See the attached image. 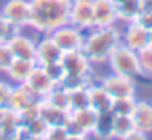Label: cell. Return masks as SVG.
Listing matches in <instances>:
<instances>
[{
  "label": "cell",
  "mask_w": 152,
  "mask_h": 140,
  "mask_svg": "<svg viewBox=\"0 0 152 140\" xmlns=\"http://www.w3.org/2000/svg\"><path fill=\"white\" fill-rule=\"evenodd\" d=\"M71 0H30V27L39 34H49L69 22Z\"/></svg>",
  "instance_id": "1"
},
{
  "label": "cell",
  "mask_w": 152,
  "mask_h": 140,
  "mask_svg": "<svg viewBox=\"0 0 152 140\" xmlns=\"http://www.w3.org/2000/svg\"><path fill=\"white\" fill-rule=\"evenodd\" d=\"M121 43V31L117 25L93 27L84 31L81 50L87 55L92 63H106L112 50Z\"/></svg>",
  "instance_id": "2"
},
{
  "label": "cell",
  "mask_w": 152,
  "mask_h": 140,
  "mask_svg": "<svg viewBox=\"0 0 152 140\" xmlns=\"http://www.w3.org/2000/svg\"><path fill=\"white\" fill-rule=\"evenodd\" d=\"M101 125L102 117L90 106L84 109L69 111L66 122L68 140H83L92 136H98L101 133Z\"/></svg>",
  "instance_id": "3"
},
{
  "label": "cell",
  "mask_w": 152,
  "mask_h": 140,
  "mask_svg": "<svg viewBox=\"0 0 152 140\" xmlns=\"http://www.w3.org/2000/svg\"><path fill=\"white\" fill-rule=\"evenodd\" d=\"M106 63H108L109 69L115 74L129 77L134 81L143 78L142 69H140V65H139L137 52L127 47L123 43H120L112 50V53L109 55Z\"/></svg>",
  "instance_id": "4"
},
{
  "label": "cell",
  "mask_w": 152,
  "mask_h": 140,
  "mask_svg": "<svg viewBox=\"0 0 152 140\" xmlns=\"http://www.w3.org/2000/svg\"><path fill=\"white\" fill-rule=\"evenodd\" d=\"M61 65L66 75H77V77H95L93 63L87 58V55L78 49L65 52L61 58Z\"/></svg>",
  "instance_id": "5"
},
{
  "label": "cell",
  "mask_w": 152,
  "mask_h": 140,
  "mask_svg": "<svg viewBox=\"0 0 152 140\" xmlns=\"http://www.w3.org/2000/svg\"><path fill=\"white\" fill-rule=\"evenodd\" d=\"M49 36L64 53L81 49L84 42V31L69 22L55 28L52 33H49Z\"/></svg>",
  "instance_id": "6"
},
{
  "label": "cell",
  "mask_w": 152,
  "mask_h": 140,
  "mask_svg": "<svg viewBox=\"0 0 152 140\" xmlns=\"http://www.w3.org/2000/svg\"><path fill=\"white\" fill-rule=\"evenodd\" d=\"M101 83V86L109 93L112 99L115 97H123V96H136L137 94V81L115 74V72H109L106 75H103L102 78L98 80Z\"/></svg>",
  "instance_id": "7"
},
{
  "label": "cell",
  "mask_w": 152,
  "mask_h": 140,
  "mask_svg": "<svg viewBox=\"0 0 152 140\" xmlns=\"http://www.w3.org/2000/svg\"><path fill=\"white\" fill-rule=\"evenodd\" d=\"M0 12L16 30L30 27V0H4Z\"/></svg>",
  "instance_id": "8"
},
{
  "label": "cell",
  "mask_w": 152,
  "mask_h": 140,
  "mask_svg": "<svg viewBox=\"0 0 152 140\" xmlns=\"http://www.w3.org/2000/svg\"><path fill=\"white\" fill-rule=\"evenodd\" d=\"M64 52L58 47V44L52 40L49 34H40L36 43V58L34 62L39 66H48L50 63L61 62Z\"/></svg>",
  "instance_id": "9"
},
{
  "label": "cell",
  "mask_w": 152,
  "mask_h": 140,
  "mask_svg": "<svg viewBox=\"0 0 152 140\" xmlns=\"http://www.w3.org/2000/svg\"><path fill=\"white\" fill-rule=\"evenodd\" d=\"M69 24L83 31L93 28V0H71Z\"/></svg>",
  "instance_id": "10"
},
{
  "label": "cell",
  "mask_w": 152,
  "mask_h": 140,
  "mask_svg": "<svg viewBox=\"0 0 152 140\" xmlns=\"http://www.w3.org/2000/svg\"><path fill=\"white\" fill-rule=\"evenodd\" d=\"M6 43H7V46L10 49L13 58L34 61V58H36V43H37V39H33L31 36H27V34L22 33V30H19V31H16Z\"/></svg>",
  "instance_id": "11"
},
{
  "label": "cell",
  "mask_w": 152,
  "mask_h": 140,
  "mask_svg": "<svg viewBox=\"0 0 152 140\" xmlns=\"http://www.w3.org/2000/svg\"><path fill=\"white\" fill-rule=\"evenodd\" d=\"M120 31H121V43L136 52L149 44V33L143 27H140L136 21L124 24V28Z\"/></svg>",
  "instance_id": "12"
},
{
  "label": "cell",
  "mask_w": 152,
  "mask_h": 140,
  "mask_svg": "<svg viewBox=\"0 0 152 140\" xmlns=\"http://www.w3.org/2000/svg\"><path fill=\"white\" fill-rule=\"evenodd\" d=\"M40 99L33 93L25 84H12L10 93L7 97L6 105L16 112H21L33 105H37Z\"/></svg>",
  "instance_id": "13"
},
{
  "label": "cell",
  "mask_w": 152,
  "mask_h": 140,
  "mask_svg": "<svg viewBox=\"0 0 152 140\" xmlns=\"http://www.w3.org/2000/svg\"><path fill=\"white\" fill-rule=\"evenodd\" d=\"M117 22V6L112 0H93V27H112Z\"/></svg>",
  "instance_id": "14"
},
{
  "label": "cell",
  "mask_w": 152,
  "mask_h": 140,
  "mask_svg": "<svg viewBox=\"0 0 152 140\" xmlns=\"http://www.w3.org/2000/svg\"><path fill=\"white\" fill-rule=\"evenodd\" d=\"M89 102H90V108L93 111H96L101 117L111 115V108H112V97L109 93L101 86V83L98 80H95L89 87Z\"/></svg>",
  "instance_id": "15"
},
{
  "label": "cell",
  "mask_w": 152,
  "mask_h": 140,
  "mask_svg": "<svg viewBox=\"0 0 152 140\" xmlns=\"http://www.w3.org/2000/svg\"><path fill=\"white\" fill-rule=\"evenodd\" d=\"M24 84L36 94L39 99H43L56 86L49 78V75L46 74V71L43 69V66H39V65L34 66V69L31 71V74L28 75V78H27V81Z\"/></svg>",
  "instance_id": "16"
},
{
  "label": "cell",
  "mask_w": 152,
  "mask_h": 140,
  "mask_svg": "<svg viewBox=\"0 0 152 140\" xmlns=\"http://www.w3.org/2000/svg\"><path fill=\"white\" fill-rule=\"evenodd\" d=\"M134 122L132 120V115H109L108 118V128H106V137L108 139L126 140L127 136L134 130Z\"/></svg>",
  "instance_id": "17"
},
{
  "label": "cell",
  "mask_w": 152,
  "mask_h": 140,
  "mask_svg": "<svg viewBox=\"0 0 152 140\" xmlns=\"http://www.w3.org/2000/svg\"><path fill=\"white\" fill-rule=\"evenodd\" d=\"M39 117L50 127V125H66L69 112L65 109H61L55 105L49 103L45 99H40L39 103Z\"/></svg>",
  "instance_id": "18"
},
{
  "label": "cell",
  "mask_w": 152,
  "mask_h": 140,
  "mask_svg": "<svg viewBox=\"0 0 152 140\" xmlns=\"http://www.w3.org/2000/svg\"><path fill=\"white\" fill-rule=\"evenodd\" d=\"M132 120L137 130L149 136L152 133V102L145 99H137L132 114Z\"/></svg>",
  "instance_id": "19"
},
{
  "label": "cell",
  "mask_w": 152,
  "mask_h": 140,
  "mask_svg": "<svg viewBox=\"0 0 152 140\" xmlns=\"http://www.w3.org/2000/svg\"><path fill=\"white\" fill-rule=\"evenodd\" d=\"M34 66H36L34 61L15 58L12 61V63L9 65V68L6 69L4 75L10 84H24L27 81L28 75L31 74V71L34 69Z\"/></svg>",
  "instance_id": "20"
},
{
  "label": "cell",
  "mask_w": 152,
  "mask_h": 140,
  "mask_svg": "<svg viewBox=\"0 0 152 140\" xmlns=\"http://www.w3.org/2000/svg\"><path fill=\"white\" fill-rule=\"evenodd\" d=\"M19 127V115L7 105L0 106V133L4 139H13L16 128Z\"/></svg>",
  "instance_id": "21"
},
{
  "label": "cell",
  "mask_w": 152,
  "mask_h": 140,
  "mask_svg": "<svg viewBox=\"0 0 152 140\" xmlns=\"http://www.w3.org/2000/svg\"><path fill=\"white\" fill-rule=\"evenodd\" d=\"M142 12L140 0H126L120 4H117V15H118V22L127 24L136 21L139 13Z\"/></svg>",
  "instance_id": "22"
},
{
  "label": "cell",
  "mask_w": 152,
  "mask_h": 140,
  "mask_svg": "<svg viewBox=\"0 0 152 140\" xmlns=\"http://www.w3.org/2000/svg\"><path fill=\"white\" fill-rule=\"evenodd\" d=\"M137 96H123V97H115L112 100V108L111 114L112 115H132L133 109L136 106Z\"/></svg>",
  "instance_id": "23"
},
{
  "label": "cell",
  "mask_w": 152,
  "mask_h": 140,
  "mask_svg": "<svg viewBox=\"0 0 152 140\" xmlns=\"http://www.w3.org/2000/svg\"><path fill=\"white\" fill-rule=\"evenodd\" d=\"M89 106H90V102H89L87 87L68 92V109L69 111L84 109V108H89Z\"/></svg>",
  "instance_id": "24"
},
{
  "label": "cell",
  "mask_w": 152,
  "mask_h": 140,
  "mask_svg": "<svg viewBox=\"0 0 152 140\" xmlns=\"http://www.w3.org/2000/svg\"><path fill=\"white\" fill-rule=\"evenodd\" d=\"M43 99L48 100L52 105H55V106L69 112V109H68V92L62 86H55Z\"/></svg>",
  "instance_id": "25"
},
{
  "label": "cell",
  "mask_w": 152,
  "mask_h": 140,
  "mask_svg": "<svg viewBox=\"0 0 152 140\" xmlns=\"http://www.w3.org/2000/svg\"><path fill=\"white\" fill-rule=\"evenodd\" d=\"M96 78L95 77H77V75H66L64 77V80L61 81V84L66 92L71 90H77V89H83V87H89Z\"/></svg>",
  "instance_id": "26"
},
{
  "label": "cell",
  "mask_w": 152,
  "mask_h": 140,
  "mask_svg": "<svg viewBox=\"0 0 152 140\" xmlns=\"http://www.w3.org/2000/svg\"><path fill=\"white\" fill-rule=\"evenodd\" d=\"M139 58V65L142 69L143 78H151L152 77V44H148L143 49L137 52Z\"/></svg>",
  "instance_id": "27"
},
{
  "label": "cell",
  "mask_w": 152,
  "mask_h": 140,
  "mask_svg": "<svg viewBox=\"0 0 152 140\" xmlns=\"http://www.w3.org/2000/svg\"><path fill=\"white\" fill-rule=\"evenodd\" d=\"M43 69L46 71V74L49 75V78H50L56 86L61 84V81H62L64 77H65V71H64L61 62H56V63H50V65H48V66H43Z\"/></svg>",
  "instance_id": "28"
},
{
  "label": "cell",
  "mask_w": 152,
  "mask_h": 140,
  "mask_svg": "<svg viewBox=\"0 0 152 140\" xmlns=\"http://www.w3.org/2000/svg\"><path fill=\"white\" fill-rule=\"evenodd\" d=\"M45 140H68L66 125H50V127H48Z\"/></svg>",
  "instance_id": "29"
},
{
  "label": "cell",
  "mask_w": 152,
  "mask_h": 140,
  "mask_svg": "<svg viewBox=\"0 0 152 140\" xmlns=\"http://www.w3.org/2000/svg\"><path fill=\"white\" fill-rule=\"evenodd\" d=\"M13 59L15 58L7 46V43H0V74L6 72V69L9 68V65L12 63Z\"/></svg>",
  "instance_id": "30"
},
{
  "label": "cell",
  "mask_w": 152,
  "mask_h": 140,
  "mask_svg": "<svg viewBox=\"0 0 152 140\" xmlns=\"http://www.w3.org/2000/svg\"><path fill=\"white\" fill-rule=\"evenodd\" d=\"M16 31H19V30H16L13 25H10L0 12V43H6Z\"/></svg>",
  "instance_id": "31"
},
{
  "label": "cell",
  "mask_w": 152,
  "mask_h": 140,
  "mask_svg": "<svg viewBox=\"0 0 152 140\" xmlns=\"http://www.w3.org/2000/svg\"><path fill=\"white\" fill-rule=\"evenodd\" d=\"M18 115H19V124H27V122H30V121H33L34 118L39 117V106L37 105H33V106H30V108L18 112Z\"/></svg>",
  "instance_id": "32"
},
{
  "label": "cell",
  "mask_w": 152,
  "mask_h": 140,
  "mask_svg": "<svg viewBox=\"0 0 152 140\" xmlns=\"http://www.w3.org/2000/svg\"><path fill=\"white\" fill-rule=\"evenodd\" d=\"M136 22L143 27L148 33H152V12H148V10H142L139 13V16L136 18Z\"/></svg>",
  "instance_id": "33"
},
{
  "label": "cell",
  "mask_w": 152,
  "mask_h": 140,
  "mask_svg": "<svg viewBox=\"0 0 152 140\" xmlns=\"http://www.w3.org/2000/svg\"><path fill=\"white\" fill-rule=\"evenodd\" d=\"M10 87H12V84L9 81L0 80V106L1 105H6L9 93H10Z\"/></svg>",
  "instance_id": "34"
},
{
  "label": "cell",
  "mask_w": 152,
  "mask_h": 140,
  "mask_svg": "<svg viewBox=\"0 0 152 140\" xmlns=\"http://www.w3.org/2000/svg\"><path fill=\"white\" fill-rule=\"evenodd\" d=\"M145 139H148V134L143 133V131H140V130H137V128H134V130L127 136L126 140H145Z\"/></svg>",
  "instance_id": "35"
},
{
  "label": "cell",
  "mask_w": 152,
  "mask_h": 140,
  "mask_svg": "<svg viewBox=\"0 0 152 140\" xmlns=\"http://www.w3.org/2000/svg\"><path fill=\"white\" fill-rule=\"evenodd\" d=\"M140 6H142V10L152 12V0H140Z\"/></svg>",
  "instance_id": "36"
},
{
  "label": "cell",
  "mask_w": 152,
  "mask_h": 140,
  "mask_svg": "<svg viewBox=\"0 0 152 140\" xmlns=\"http://www.w3.org/2000/svg\"><path fill=\"white\" fill-rule=\"evenodd\" d=\"M112 1H114V3H115V6H117V4H120V3L126 1V0H112Z\"/></svg>",
  "instance_id": "37"
},
{
  "label": "cell",
  "mask_w": 152,
  "mask_h": 140,
  "mask_svg": "<svg viewBox=\"0 0 152 140\" xmlns=\"http://www.w3.org/2000/svg\"><path fill=\"white\" fill-rule=\"evenodd\" d=\"M1 139H4V137H3V134H1V133H0V140Z\"/></svg>",
  "instance_id": "38"
}]
</instances>
